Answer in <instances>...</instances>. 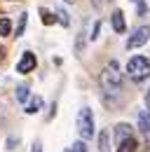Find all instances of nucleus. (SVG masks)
<instances>
[{
  "label": "nucleus",
  "instance_id": "f257e3e1",
  "mask_svg": "<svg viewBox=\"0 0 150 152\" xmlns=\"http://www.w3.org/2000/svg\"><path fill=\"white\" fill-rule=\"evenodd\" d=\"M101 87H103L106 94H117L122 89V73H120L115 61H110L106 66V70L101 73Z\"/></svg>",
  "mask_w": 150,
  "mask_h": 152
},
{
  "label": "nucleus",
  "instance_id": "f03ea898",
  "mask_svg": "<svg viewBox=\"0 0 150 152\" xmlns=\"http://www.w3.org/2000/svg\"><path fill=\"white\" fill-rule=\"evenodd\" d=\"M127 73H129L134 80H138V82L146 80V77L150 75V61L146 56H134L129 63H127Z\"/></svg>",
  "mask_w": 150,
  "mask_h": 152
},
{
  "label": "nucleus",
  "instance_id": "7ed1b4c3",
  "mask_svg": "<svg viewBox=\"0 0 150 152\" xmlns=\"http://www.w3.org/2000/svg\"><path fill=\"white\" fill-rule=\"evenodd\" d=\"M77 131H80V136L85 140L94 136V115L89 108H82L80 115H77Z\"/></svg>",
  "mask_w": 150,
  "mask_h": 152
},
{
  "label": "nucleus",
  "instance_id": "20e7f679",
  "mask_svg": "<svg viewBox=\"0 0 150 152\" xmlns=\"http://www.w3.org/2000/svg\"><path fill=\"white\" fill-rule=\"evenodd\" d=\"M148 35H150V28H148V26H141V28H136V33L129 38L127 47H129V49H136V47L146 45V42H148Z\"/></svg>",
  "mask_w": 150,
  "mask_h": 152
},
{
  "label": "nucleus",
  "instance_id": "39448f33",
  "mask_svg": "<svg viewBox=\"0 0 150 152\" xmlns=\"http://www.w3.org/2000/svg\"><path fill=\"white\" fill-rule=\"evenodd\" d=\"M33 68H35V56H33L31 52H26V54L21 56V61H19L17 70H19V73H31Z\"/></svg>",
  "mask_w": 150,
  "mask_h": 152
},
{
  "label": "nucleus",
  "instance_id": "423d86ee",
  "mask_svg": "<svg viewBox=\"0 0 150 152\" xmlns=\"http://www.w3.org/2000/svg\"><path fill=\"white\" fill-rule=\"evenodd\" d=\"M112 28L117 31V33H124V14L117 10V12H112Z\"/></svg>",
  "mask_w": 150,
  "mask_h": 152
},
{
  "label": "nucleus",
  "instance_id": "0eeeda50",
  "mask_svg": "<svg viewBox=\"0 0 150 152\" xmlns=\"http://www.w3.org/2000/svg\"><path fill=\"white\" fill-rule=\"evenodd\" d=\"M115 133H117V143H122L124 138H129V136H131V126H129V124H117Z\"/></svg>",
  "mask_w": 150,
  "mask_h": 152
},
{
  "label": "nucleus",
  "instance_id": "6e6552de",
  "mask_svg": "<svg viewBox=\"0 0 150 152\" xmlns=\"http://www.w3.org/2000/svg\"><path fill=\"white\" fill-rule=\"evenodd\" d=\"M136 150V140H134V138H124V140H122V143H120V148H117V152H134Z\"/></svg>",
  "mask_w": 150,
  "mask_h": 152
},
{
  "label": "nucleus",
  "instance_id": "1a4fd4ad",
  "mask_svg": "<svg viewBox=\"0 0 150 152\" xmlns=\"http://www.w3.org/2000/svg\"><path fill=\"white\" fill-rule=\"evenodd\" d=\"M138 124H141L143 133H146V131H150V110H143V113L138 115Z\"/></svg>",
  "mask_w": 150,
  "mask_h": 152
},
{
  "label": "nucleus",
  "instance_id": "9d476101",
  "mask_svg": "<svg viewBox=\"0 0 150 152\" xmlns=\"http://www.w3.org/2000/svg\"><path fill=\"white\" fill-rule=\"evenodd\" d=\"M10 33H12V21L5 17V19H0V35H10Z\"/></svg>",
  "mask_w": 150,
  "mask_h": 152
},
{
  "label": "nucleus",
  "instance_id": "9b49d317",
  "mask_svg": "<svg viewBox=\"0 0 150 152\" xmlns=\"http://www.w3.org/2000/svg\"><path fill=\"white\" fill-rule=\"evenodd\" d=\"M99 152H108V131H101V138H99Z\"/></svg>",
  "mask_w": 150,
  "mask_h": 152
},
{
  "label": "nucleus",
  "instance_id": "f8f14e48",
  "mask_svg": "<svg viewBox=\"0 0 150 152\" xmlns=\"http://www.w3.org/2000/svg\"><path fill=\"white\" fill-rule=\"evenodd\" d=\"M17 98L21 103H26V98H28V87H26V84H19L17 87Z\"/></svg>",
  "mask_w": 150,
  "mask_h": 152
},
{
  "label": "nucleus",
  "instance_id": "ddd939ff",
  "mask_svg": "<svg viewBox=\"0 0 150 152\" xmlns=\"http://www.w3.org/2000/svg\"><path fill=\"white\" fill-rule=\"evenodd\" d=\"M40 108H42V98H33V103H31V105L26 108V113H28V115H33V113H38Z\"/></svg>",
  "mask_w": 150,
  "mask_h": 152
},
{
  "label": "nucleus",
  "instance_id": "4468645a",
  "mask_svg": "<svg viewBox=\"0 0 150 152\" xmlns=\"http://www.w3.org/2000/svg\"><path fill=\"white\" fill-rule=\"evenodd\" d=\"M40 17H42V23H45V26H52V23H54L52 12H47V10H40Z\"/></svg>",
  "mask_w": 150,
  "mask_h": 152
},
{
  "label": "nucleus",
  "instance_id": "2eb2a0df",
  "mask_svg": "<svg viewBox=\"0 0 150 152\" xmlns=\"http://www.w3.org/2000/svg\"><path fill=\"white\" fill-rule=\"evenodd\" d=\"M24 28H26V14H21L19 17V23H17V31H14V35H24Z\"/></svg>",
  "mask_w": 150,
  "mask_h": 152
},
{
  "label": "nucleus",
  "instance_id": "dca6fc26",
  "mask_svg": "<svg viewBox=\"0 0 150 152\" xmlns=\"http://www.w3.org/2000/svg\"><path fill=\"white\" fill-rule=\"evenodd\" d=\"M71 152H87V148H85V143H75L71 148Z\"/></svg>",
  "mask_w": 150,
  "mask_h": 152
},
{
  "label": "nucleus",
  "instance_id": "f3484780",
  "mask_svg": "<svg viewBox=\"0 0 150 152\" xmlns=\"http://www.w3.org/2000/svg\"><path fill=\"white\" fill-rule=\"evenodd\" d=\"M17 143H19L17 136H10V138H7V145H10V150H14V148H17Z\"/></svg>",
  "mask_w": 150,
  "mask_h": 152
},
{
  "label": "nucleus",
  "instance_id": "a211bd4d",
  "mask_svg": "<svg viewBox=\"0 0 150 152\" xmlns=\"http://www.w3.org/2000/svg\"><path fill=\"white\" fill-rule=\"evenodd\" d=\"M59 21H61L63 26H68V23H71V21H68V14H66V12H59Z\"/></svg>",
  "mask_w": 150,
  "mask_h": 152
},
{
  "label": "nucleus",
  "instance_id": "6ab92c4d",
  "mask_svg": "<svg viewBox=\"0 0 150 152\" xmlns=\"http://www.w3.org/2000/svg\"><path fill=\"white\" fill-rule=\"evenodd\" d=\"M99 33H101V23H96V26H94V33H92V40H96V38H99Z\"/></svg>",
  "mask_w": 150,
  "mask_h": 152
},
{
  "label": "nucleus",
  "instance_id": "aec40b11",
  "mask_svg": "<svg viewBox=\"0 0 150 152\" xmlns=\"http://www.w3.org/2000/svg\"><path fill=\"white\" fill-rule=\"evenodd\" d=\"M33 152H42V145H40V143H33Z\"/></svg>",
  "mask_w": 150,
  "mask_h": 152
},
{
  "label": "nucleus",
  "instance_id": "412c9836",
  "mask_svg": "<svg viewBox=\"0 0 150 152\" xmlns=\"http://www.w3.org/2000/svg\"><path fill=\"white\" fill-rule=\"evenodd\" d=\"M103 5V0H94V7H101Z\"/></svg>",
  "mask_w": 150,
  "mask_h": 152
},
{
  "label": "nucleus",
  "instance_id": "4be33fe9",
  "mask_svg": "<svg viewBox=\"0 0 150 152\" xmlns=\"http://www.w3.org/2000/svg\"><path fill=\"white\" fill-rule=\"evenodd\" d=\"M2 58H5V49L0 47V61H2Z\"/></svg>",
  "mask_w": 150,
  "mask_h": 152
},
{
  "label": "nucleus",
  "instance_id": "5701e85b",
  "mask_svg": "<svg viewBox=\"0 0 150 152\" xmlns=\"http://www.w3.org/2000/svg\"><path fill=\"white\" fill-rule=\"evenodd\" d=\"M146 101H148V110H150V91H148V96H146Z\"/></svg>",
  "mask_w": 150,
  "mask_h": 152
},
{
  "label": "nucleus",
  "instance_id": "b1692460",
  "mask_svg": "<svg viewBox=\"0 0 150 152\" xmlns=\"http://www.w3.org/2000/svg\"><path fill=\"white\" fill-rule=\"evenodd\" d=\"M146 136H148V140H150V131H146Z\"/></svg>",
  "mask_w": 150,
  "mask_h": 152
}]
</instances>
